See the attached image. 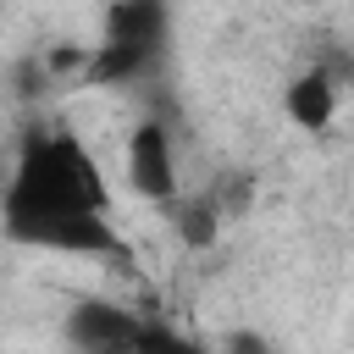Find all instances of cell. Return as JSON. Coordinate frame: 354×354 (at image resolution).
<instances>
[{
	"label": "cell",
	"instance_id": "obj_1",
	"mask_svg": "<svg viewBox=\"0 0 354 354\" xmlns=\"http://www.w3.org/2000/svg\"><path fill=\"white\" fill-rule=\"evenodd\" d=\"M6 232L55 254H122V238L105 221V177L72 133H33L22 144L6 188Z\"/></svg>",
	"mask_w": 354,
	"mask_h": 354
},
{
	"label": "cell",
	"instance_id": "obj_2",
	"mask_svg": "<svg viewBox=\"0 0 354 354\" xmlns=\"http://www.w3.org/2000/svg\"><path fill=\"white\" fill-rule=\"evenodd\" d=\"M61 337H66L72 348H88V354H111V348H144V343L171 348V343H177L171 332L144 326L138 315H127L122 304H105V299H83V304H72V310H66V321H61Z\"/></svg>",
	"mask_w": 354,
	"mask_h": 354
},
{
	"label": "cell",
	"instance_id": "obj_3",
	"mask_svg": "<svg viewBox=\"0 0 354 354\" xmlns=\"http://www.w3.org/2000/svg\"><path fill=\"white\" fill-rule=\"evenodd\" d=\"M122 171L127 188L149 205H171L177 199V155H171V133L160 122H138L127 149H122Z\"/></svg>",
	"mask_w": 354,
	"mask_h": 354
},
{
	"label": "cell",
	"instance_id": "obj_4",
	"mask_svg": "<svg viewBox=\"0 0 354 354\" xmlns=\"http://www.w3.org/2000/svg\"><path fill=\"white\" fill-rule=\"evenodd\" d=\"M166 39V0H116L105 17V44H127L144 55H160Z\"/></svg>",
	"mask_w": 354,
	"mask_h": 354
},
{
	"label": "cell",
	"instance_id": "obj_5",
	"mask_svg": "<svg viewBox=\"0 0 354 354\" xmlns=\"http://www.w3.org/2000/svg\"><path fill=\"white\" fill-rule=\"evenodd\" d=\"M288 122L293 127H304V133H326L332 127V116H337V83H332V72L326 66H310V72H299L293 83H288Z\"/></svg>",
	"mask_w": 354,
	"mask_h": 354
},
{
	"label": "cell",
	"instance_id": "obj_6",
	"mask_svg": "<svg viewBox=\"0 0 354 354\" xmlns=\"http://www.w3.org/2000/svg\"><path fill=\"white\" fill-rule=\"evenodd\" d=\"M221 221H227V205L221 194H188V199H171V227L188 249H210L221 238Z\"/></svg>",
	"mask_w": 354,
	"mask_h": 354
}]
</instances>
